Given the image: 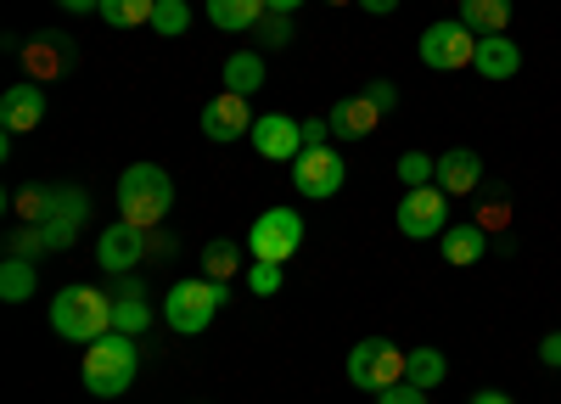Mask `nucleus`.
I'll use <instances>...</instances> for the list:
<instances>
[{
	"label": "nucleus",
	"mask_w": 561,
	"mask_h": 404,
	"mask_svg": "<svg viewBox=\"0 0 561 404\" xmlns=\"http://www.w3.org/2000/svg\"><path fill=\"white\" fill-rule=\"evenodd\" d=\"M135 371H140V354H135V337L124 332H107L96 343H84V388L96 399H118L135 388Z\"/></svg>",
	"instance_id": "3"
},
{
	"label": "nucleus",
	"mask_w": 561,
	"mask_h": 404,
	"mask_svg": "<svg viewBox=\"0 0 561 404\" xmlns=\"http://www.w3.org/2000/svg\"><path fill=\"white\" fill-rule=\"evenodd\" d=\"M478 186H483V152L449 147V152L438 158V192H444V197H472Z\"/></svg>",
	"instance_id": "16"
},
{
	"label": "nucleus",
	"mask_w": 561,
	"mask_h": 404,
	"mask_svg": "<svg viewBox=\"0 0 561 404\" xmlns=\"http://www.w3.org/2000/svg\"><path fill=\"white\" fill-rule=\"evenodd\" d=\"M237 269H242V242L214 236V242L203 247V276H208V281H230Z\"/></svg>",
	"instance_id": "24"
},
{
	"label": "nucleus",
	"mask_w": 561,
	"mask_h": 404,
	"mask_svg": "<svg viewBox=\"0 0 561 404\" xmlns=\"http://www.w3.org/2000/svg\"><path fill=\"white\" fill-rule=\"evenodd\" d=\"M51 332L62 343H96L113 332V298L102 287H62L51 298Z\"/></svg>",
	"instance_id": "2"
},
{
	"label": "nucleus",
	"mask_w": 561,
	"mask_h": 404,
	"mask_svg": "<svg viewBox=\"0 0 561 404\" xmlns=\"http://www.w3.org/2000/svg\"><path fill=\"white\" fill-rule=\"evenodd\" d=\"M483 79H494V84H505V79H517V68H523V45L511 39V34H483L478 39V62H472Z\"/></svg>",
	"instance_id": "18"
},
{
	"label": "nucleus",
	"mask_w": 561,
	"mask_h": 404,
	"mask_svg": "<svg viewBox=\"0 0 561 404\" xmlns=\"http://www.w3.org/2000/svg\"><path fill=\"white\" fill-rule=\"evenodd\" d=\"M449 231V197L438 186H415L399 203V236L410 242H438Z\"/></svg>",
	"instance_id": "10"
},
{
	"label": "nucleus",
	"mask_w": 561,
	"mask_h": 404,
	"mask_svg": "<svg viewBox=\"0 0 561 404\" xmlns=\"http://www.w3.org/2000/svg\"><path fill=\"white\" fill-rule=\"evenodd\" d=\"M472 404H511V393H500V388H478Z\"/></svg>",
	"instance_id": "42"
},
{
	"label": "nucleus",
	"mask_w": 561,
	"mask_h": 404,
	"mask_svg": "<svg viewBox=\"0 0 561 404\" xmlns=\"http://www.w3.org/2000/svg\"><path fill=\"white\" fill-rule=\"evenodd\" d=\"M460 23L472 28L478 39H483V34H505V23H511V0H460Z\"/></svg>",
	"instance_id": "22"
},
{
	"label": "nucleus",
	"mask_w": 561,
	"mask_h": 404,
	"mask_svg": "<svg viewBox=\"0 0 561 404\" xmlns=\"http://www.w3.org/2000/svg\"><path fill=\"white\" fill-rule=\"evenodd\" d=\"M147 326H152V303L147 298H113V332L140 337Z\"/></svg>",
	"instance_id": "27"
},
{
	"label": "nucleus",
	"mask_w": 561,
	"mask_h": 404,
	"mask_svg": "<svg viewBox=\"0 0 561 404\" xmlns=\"http://www.w3.org/2000/svg\"><path fill=\"white\" fill-rule=\"evenodd\" d=\"M365 96L377 102L382 113H393V107H399V84H393V79H370V84H365Z\"/></svg>",
	"instance_id": "35"
},
{
	"label": "nucleus",
	"mask_w": 561,
	"mask_h": 404,
	"mask_svg": "<svg viewBox=\"0 0 561 404\" xmlns=\"http://www.w3.org/2000/svg\"><path fill=\"white\" fill-rule=\"evenodd\" d=\"M84 219H90V197H84V186H51V208H45V219H39L45 247L62 253V247L79 236V224H84Z\"/></svg>",
	"instance_id": "11"
},
{
	"label": "nucleus",
	"mask_w": 561,
	"mask_h": 404,
	"mask_svg": "<svg viewBox=\"0 0 561 404\" xmlns=\"http://www.w3.org/2000/svg\"><path fill=\"white\" fill-rule=\"evenodd\" d=\"M539 366L561 371V332H545V337H539Z\"/></svg>",
	"instance_id": "37"
},
{
	"label": "nucleus",
	"mask_w": 561,
	"mask_h": 404,
	"mask_svg": "<svg viewBox=\"0 0 561 404\" xmlns=\"http://www.w3.org/2000/svg\"><path fill=\"white\" fill-rule=\"evenodd\" d=\"M325 135H332L325 118H304V147H325Z\"/></svg>",
	"instance_id": "38"
},
{
	"label": "nucleus",
	"mask_w": 561,
	"mask_h": 404,
	"mask_svg": "<svg viewBox=\"0 0 561 404\" xmlns=\"http://www.w3.org/2000/svg\"><path fill=\"white\" fill-rule=\"evenodd\" d=\"M23 68H28L34 84L68 79V73L79 68V45H73V34H68V28H45V34H34V39L23 45Z\"/></svg>",
	"instance_id": "9"
},
{
	"label": "nucleus",
	"mask_w": 561,
	"mask_h": 404,
	"mask_svg": "<svg viewBox=\"0 0 561 404\" xmlns=\"http://www.w3.org/2000/svg\"><path fill=\"white\" fill-rule=\"evenodd\" d=\"M34 292H39V269H34V258H18V253L0 258V298H7V303H28Z\"/></svg>",
	"instance_id": "20"
},
{
	"label": "nucleus",
	"mask_w": 561,
	"mask_h": 404,
	"mask_svg": "<svg viewBox=\"0 0 561 404\" xmlns=\"http://www.w3.org/2000/svg\"><path fill=\"white\" fill-rule=\"evenodd\" d=\"M359 7H365L370 18H388V12H399V0H359Z\"/></svg>",
	"instance_id": "41"
},
{
	"label": "nucleus",
	"mask_w": 561,
	"mask_h": 404,
	"mask_svg": "<svg viewBox=\"0 0 561 404\" xmlns=\"http://www.w3.org/2000/svg\"><path fill=\"white\" fill-rule=\"evenodd\" d=\"M248 292H259V298H275V292H280V264H270V258H253V269H248Z\"/></svg>",
	"instance_id": "31"
},
{
	"label": "nucleus",
	"mask_w": 561,
	"mask_h": 404,
	"mask_svg": "<svg viewBox=\"0 0 561 404\" xmlns=\"http://www.w3.org/2000/svg\"><path fill=\"white\" fill-rule=\"evenodd\" d=\"M113 298H147V281H140L135 276V269H129V276H113V287H107Z\"/></svg>",
	"instance_id": "36"
},
{
	"label": "nucleus",
	"mask_w": 561,
	"mask_h": 404,
	"mask_svg": "<svg viewBox=\"0 0 561 404\" xmlns=\"http://www.w3.org/2000/svg\"><path fill=\"white\" fill-rule=\"evenodd\" d=\"M264 0H208V18H214V28H225V34H242V28H259L264 23Z\"/></svg>",
	"instance_id": "21"
},
{
	"label": "nucleus",
	"mask_w": 561,
	"mask_h": 404,
	"mask_svg": "<svg viewBox=\"0 0 561 404\" xmlns=\"http://www.w3.org/2000/svg\"><path fill=\"white\" fill-rule=\"evenodd\" d=\"M225 281H180V287H169V298H163V326L169 332H180V337H197V332H208L214 326V314L225 309Z\"/></svg>",
	"instance_id": "4"
},
{
	"label": "nucleus",
	"mask_w": 561,
	"mask_h": 404,
	"mask_svg": "<svg viewBox=\"0 0 561 404\" xmlns=\"http://www.w3.org/2000/svg\"><path fill=\"white\" fill-rule=\"evenodd\" d=\"M264 7H270V12H280V18H293V12L304 7V0H264Z\"/></svg>",
	"instance_id": "43"
},
{
	"label": "nucleus",
	"mask_w": 561,
	"mask_h": 404,
	"mask_svg": "<svg viewBox=\"0 0 561 404\" xmlns=\"http://www.w3.org/2000/svg\"><path fill=\"white\" fill-rule=\"evenodd\" d=\"M152 12H158V0H102V23L129 34V28H152Z\"/></svg>",
	"instance_id": "23"
},
{
	"label": "nucleus",
	"mask_w": 561,
	"mask_h": 404,
	"mask_svg": "<svg viewBox=\"0 0 561 404\" xmlns=\"http://www.w3.org/2000/svg\"><path fill=\"white\" fill-rule=\"evenodd\" d=\"M264 84V57L259 51H237L225 62V90H237V96H253V90Z\"/></svg>",
	"instance_id": "26"
},
{
	"label": "nucleus",
	"mask_w": 561,
	"mask_h": 404,
	"mask_svg": "<svg viewBox=\"0 0 561 404\" xmlns=\"http://www.w3.org/2000/svg\"><path fill=\"white\" fill-rule=\"evenodd\" d=\"M253 124H259V118H253L248 96H237V90H219V96L203 107V135H208V141H219V147L253 135Z\"/></svg>",
	"instance_id": "12"
},
{
	"label": "nucleus",
	"mask_w": 561,
	"mask_h": 404,
	"mask_svg": "<svg viewBox=\"0 0 561 404\" xmlns=\"http://www.w3.org/2000/svg\"><path fill=\"white\" fill-rule=\"evenodd\" d=\"M325 7H348V0H325Z\"/></svg>",
	"instance_id": "44"
},
{
	"label": "nucleus",
	"mask_w": 561,
	"mask_h": 404,
	"mask_svg": "<svg viewBox=\"0 0 561 404\" xmlns=\"http://www.w3.org/2000/svg\"><path fill=\"white\" fill-rule=\"evenodd\" d=\"M147 258H174V236H163V231H147Z\"/></svg>",
	"instance_id": "39"
},
{
	"label": "nucleus",
	"mask_w": 561,
	"mask_h": 404,
	"mask_svg": "<svg viewBox=\"0 0 561 404\" xmlns=\"http://www.w3.org/2000/svg\"><path fill=\"white\" fill-rule=\"evenodd\" d=\"M404 348H393L388 337H365V343H354V354H348V382L354 388H365V393H382V388H393V382H404Z\"/></svg>",
	"instance_id": "6"
},
{
	"label": "nucleus",
	"mask_w": 561,
	"mask_h": 404,
	"mask_svg": "<svg viewBox=\"0 0 561 404\" xmlns=\"http://www.w3.org/2000/svg\"><path fill=\"white\" fill-rule=\"evenodd\" d=\"M325 124H332L337 141H365V135L382 124V107H377V102H370L365 90H359V96H343L332 113H325Z\"/></svg>",
	"instance_id": "17"
},
{
	"label": "nucleus",
	"mask_w": 561,
	"mask_h": 404,
	"mask_svg": "<svg viewBox=\"0 0 561 404\" xmlns=\"http://www.w3.org/2000/svg\"><path fill=\"white\" fill-rule=\"evenodd\" d=\"M140 258H147V231L129 224V219H113L102 231V242H96V264L107 269V276H129Z\"/></svg>",
	"instance_id": "13"
},
{
	"label": "nucleus",
	"mask_w": 561,
	"mask_h": 404,
	"mask_svg": "<svg viewBox=\"0 0 561 404\" xmlns=\"http://www.w3.org/2000/svg\"><path fill=\"white\" fill-rule=\"evenodd\" d=\"M152 28H158L163 39H180L185 28H192V7H185V0H158V12H152Z\"/></svg>",
	"instance_id": "29"
},
{
	"label": "nucleus",
	"mask_w": 561,
	"mask_h": 404,
	"mask_svg": "<svg viewBox=\"0 0 561 404\" xmlns=\"http://www.w3.org/2000/svg\"><path fill=\"white\" fill-rule=\"evenodd\" d=\"M438 253L466 269V264H478L489 253V231H483V224H449V231L438 236Z\"/></svg>",
	"instance_id": "19"
},
{
	"label": "nucleus",
	"mask_w": 561,
	"mask_h": 404,
	"mask_svg": "<svg viewBox=\"0 0 561 404\" xmlns=\"http://www.w3.org/2000/svg\"><path fill=\"white\" fill-rule=\"evenodd\" d=\"M45 208H51V186H28V192H18V213H23L28 224H39Z\"/></svg>",
	"instance_id": "33"
},
{
	"label": "nucleus",
	"mask_w": 561,
	"mask_h": 404,
	"mask_svg": "<svg viewBox=\"0 0 561 404\" xmlns=\"http://www.w3.org/2000/svg\"><path fill=\"white\" fill-rule=\"evenodd\" d=\"M62 12H73V18H84V12H102V0H57Z\"/></svg>",
	"instance_id": "40"
},
{
	"label": "nucleus",
	"mask_w": 561,
	"mask_h": 404,
	"mask_svg": "<svg viewBox=\"0 0 561 404\" xmlns=\"http://www.w3.org/2000/svg\"><path fill=\"white\" fill-rule=\"evenodd\" d=\"M449 377V359L438 354V348H410V359H404V382H415V388H438Z\"/></svg>",
	"instance_id": "25"
},
{
	"label": "nucleus",
	"mask_w": 561,
	"mask_h": 404,
	"mask_svg": "<svg viewBox=\"0 0 561 404\" xmlns=\"http://www.w3.org/2000/svg\"><path fill=\"white\" fill-rule=\"evenodd\" d=\"M259 45H270V51H280V45H293V18L264 12V23H259Z\"/></svg>",
	"instance_id": "32"
},
{
	"label": "nucleus",
	"mask_w": 561,
	"mask_h": 404,
	"mask_svg": "<svg viewBox=\"0 0 561 404\" xmlns=\"http://www.w3.org/2000/svg\"><path fill=\"white\" fill-rule=\"evenodd\" d=\"M293 186L309 197V203H325L348 186V158L332 152V147H304L293 158Z\"/></svg>",
	"instance_id": "7"
},
{
	"label": "nucleus",
	"mask_w": 561,
	"mask_h": 404,
	"mask_svg": "<svg viewBox=\"0 0 561 404\" xmlns=\"http://www.w3.org/2000/svg\"><path fill=\"white\" fill-rule=\"evenodd\" d=\"M174 208V180L163 163H129L118 174V219L140 224V231H158Z\"/></svg>",
	"instance_id": "1"
},
{
	"label": "nucleus",
	"mask_w": 561,
	"mask_h": 404,
	"mask_svg": "<svg viewBox=\"0 0 561 404\" xmlns=\"http://www.w3.org/2000/svg\"><path fill=\"white\" fill-rule=\"evenodd\" d=\"M7 253H18V258H34V264H39V253H51V247H45L39 224H18V231L7 236Z\"/></svg>",
	"instance_id": "30"
},
{
	"label": "nucleus",
	"mask_w": 561,
	"mask_h": 404,
	"mask_svg": "<svg viewBox=\"0 0 561 404\" xmlns=\"http://www.w3.org/2000/svg\"><path fill=\"white\" fill-rule=\"evenodd\" d=\"M399 186H404V192L438 186V158H433V152H404V158H399Z\"/></svg>",
	"instance_id": "28"
},
{
	"label": "nucleus",
	"mask_w": 561,
	"mask_h": 404,
	"mask_svg": "<svg viewBox=\"0 0 561 404\" xmlns=\"http://www.w3.org/2000/svg\"><path fill=\"white\" fill-rule=\"evenodd\" d=\"M421 62H427L433 73H460V68H472L478 62V34L466 28L460 18H438L427 23V34H421Z\"/></svg>",
	"instance_id": "5"
},
{
	"label": "nucleus",
	"mask_w": 561,
	"mask_h": 404,
	"mask_svg": "<svg viewBox=\"0 0 561 404\" xmlns=\"http://www.w3.org/2000/svg\"><path fill=\"white\" fill-rule=\"evenodd\" d=\"M377 404H427V388H415V382H393L377 393Z\"/></svg>",
	"instance_id": "34"
},
{
	"label": "nucleus",
	"mask_w": 561,
	"mask_h": 404,
	"mask_svg": "<svg viewBox=\"0 0 561 404\" xmlns=\"http://www.w3.org/2000/svg\"><path fill=\"white\" fill-rule=\"evenodd\" d=\"M253 147H259V158H270V163H293V158L304 152V124L287 118V113H264V118L253 124Z\"/></svg>",
	"instance_id": "14"
},
{
	"label": "nucleus",
	"mask_w": 561,
	"mask_h": 404,
	"mask_svg": "<svg viewBox=\"0 0 561 404\" xmlns=\"http://www.w3.org/2000/svg\"><path fill=\"white\" fill-rule=\"evenodd\" d=\"M39 118H45V84L18 79L7 96H0V129H7V135H23V129H39Z\"/></svg>",
	"instance_id": "15"
},
{
	"label": "nucleus",
	"mask_w": 561,
	"mask_h": 404,
	"mask_svg": "<svg viewBox=\"0 0 561 404\" xmlns=\"http://www.w3.org/2000/svg\"><path fill=\"white\" fill-rule=\"evenodd\" d=\"M304 247V219L298 208H264L248 231V253L253 258H270V264H287L293 253Z\"/></svg>",
	"instance_id": "8"
}]
</instances>
